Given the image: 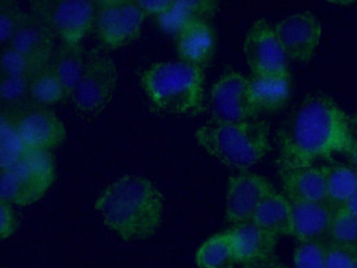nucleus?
Masks as SVG:
<instances>
[{
  "label": "nucleus",
  "mask_w": 357,
  "mask_h": 268,
  "mask_svg": "<svg viewBox=\"0 0 357 268\" xmlns=\"http://www.w3.org/2000/svg\"><path fill=\"white\" fill-rule=\"evenodd\" d=\"M54 181L51 152L30 149L16 165L0 170V200L13 206H30L45 196Z\"/></svg>",
  "instance_id": "39448f33"
},
{
  "label": "nucleus",
  "mask_w": 357,
  "mask_h": 268,
  "mask_svg": "<svg viewBox=\"0 0 357 268\" xmlns=\"http://www.w3.org/2000/svg\"><path fill=\"white\" fill-rule=\"evenodd\" d=\"M11 111L19 133L29 149L51 152L64 142V124L49 107L30 103L19 110Z\"/></svg>",
  "instance_id": "ddd939ff"
},
{
  "label": "nucleus",
  "mask_w": 357,
  "mask_h": 268,
  "mask_svg": "<svg viewBox=\"0 0 357 268\" xmlns=\"http://www.w3.org/2000/svg\"><path fill=\"white\" fill-rule=\"evenodd\" d=\"M200 147L227 168L246 172L271 151V126L255 118L241 122H209L195 132Z\"/></svg>",
  "instance_id": "7ed1b4c3"
},
{
  "label": "nucleus",
  "mask_w": 357,
  "mask_h": 268,
  "mask_svg": "<svg viewBox=\"0 0 357 268\" xmlns=\"http://www.w3.org/2000/svg\"><path fill=\"white\" fill-rule=\"evenodd\" d=\"M357 248L328 242L324 268H353Z\"/></svg>",
  "instance_id": "2f4dec72"
},
{
  "label": "nucleus",
  "mask_w": 357,
  "mask_h": 268,
  "mask_svg": "<svg viewBox=\"0 0 357 268\" xmlns=\"http://www.w3.org/2000/svg\"><path fill=\"white\" fill-rule=\"evenodd\" d=\"M293 93L290 73L278 76L252 75L249 95L257 116L278 114L287 107Z\"/></svg>",
  "instance_id": "2eb2a0df"
},
{
  "label": "nucleus",
  "mask_w": 357,
  "mask_h": 268,
  "mask_svg": "<svg viewBox=\"0 0 357 268\" xmlns=\"http://www.w3.org/2000/svg\"><path fill=\"white\" fill-rule=\"evenodd\" d=\"M43 67L45 66L38 64L11 47H1V55H0L1 75L32 78Z\"/></svg>",
  "instance_id": "c85d7f7f"
},
{
  "label": "nucleus",
  "mask_w": 357,
  "mask_h": 268,
  "mask_svg": "<svg viewBox=\"0 0 357 268\" xmlns=\"http://www.w3.org/2000/svg\"><path fill=\"white\" fill-rule=\"evenodd\" d=\"M347 155V160H349V164L357 170V137H354L352 140V142L347 147V152L344 153Z\"/></svg>",
  "instance_id": "c9c22d12"
},
{
  "label": "nucleus",
  "mask_w": 357,
  "mask_h": 268,
  "mask_svg": "<svg viewBox=\"0 0 357 268\" xmlns=\"http://www.w3.org/2000/svg\"><path fill=\"white\" fill-rule=\"evenodd\" d=\"M145 13L131 0L95 1L93 29L102 47L116 50L140 36Z\"/></svg>",
  "instance_id": "6e6552de"
},
{
  "label": "nucleus",
  "mask_w": 357,
  "mask_h": 268,
  "mask_svg": "<svg viewBox=\"0 0 357 268\" xmlns=\"http://www.w3.org/2000/svg\"><path fill=\"white\" fill-rule=\"evenodd\" d=\"M32 78L19 76L1 75L0 99L3 108L19 110L31 103L30 101V82Z\"/></svg>",
  "instance_id": "cd10ccee"
},
{
  "label": "nucleus",
  "mask_w": 357,
  "mask_h": 268,
  "mask_svg": "<svg viewBox=\"0 0 357 268\" xmlns=\"http://www.w3.org/2000/svg\"><path fill=\"white\" fill-rule=\"evenodd\" d=\"M282 187L289 200L326 202L324 165L301 166L280 170Z\"/></svg>",
  "instance_id": "6ab92c4d"
},
{
  "label": "nucleus",
  "mask_w": 357,
  "mask_h": 268,
  "mask_svg": "<svg viewBox=\"0 0 357 268\" xmlns=\"http://www.w3.org/2000/svg\"><path fill=\"white\" fill-rule=\"evenodd\" d=\"M326 248V241L298 242L294 251V268H324Z\"/></svg>",
  "instance_id": "c756f323"
},
{
  "label": "nucleus",
  "mask_w": 357,
  "mask_h": 268,
  "mask_svg": "<svg viewBox=\"0 0 357 268\" xmlns=\"http://www.w3.org/2000/svg\"><path fill=\"white\" fill-rule=\"evenodd\" d=\"M252 222L277 237H291L293 206L289 198L274 191L261 201Z\"/></svg>",
  "instance_id": "412c9836"
},
{
  "label": "nucleus",
  "mask_w": 357,
  "mask_h": 268,
  "mask_svg": "<svg viewBox=\"0 0 357 268\" xmlns=\"http://www.w3.org/2000/svg\"><path fill=\"white\" fill-rule=\"evenodd\" d=\"M229 233L238 263L251 265L275 256L278 237L253 222L236 225Z\"/></svg>",
  "instance_id": "dca6fc26"
},
{
  "label": "nucleus",
  "mask_w": 357,
  "mask_h": 268,
  "mask_svg": "<svg viewBox=\"0 0 357 268\" xmlns=\"http://www.w3.org/2000/svg\"><path fill=\"white\" fill-rule=\"evenodd\" d=\"M219 3L213 0H174L171 8L158 17L161 31L176 39L181 32L196 21H209L217 13Z\"/></svg>",
  "instance_id": "aec40b11"
},
{
  "label": "nucleus",
  "mask_w": 357,
  "mask_h": 268,
  "mask_svg": "<svg viewBox=\"0 0 357 268\" xmlns=\"http://www.w3.org/2000/svg\"><path fill=\"white\" fill-rule=\"evenodd\" d=\"M354 139L351 117L337 101L310 95L288 114L278 132L280 170L313 165L334 154H344Z\"/></svg>",
  "instance_id": "f257e3e1"
},
{
  "label": "nucleus",
  "mask_w": 357,
  "mask_h": 268,
  "mask_svg": "<svg viewBox=\"0 0 357 268\" xmlns=\"http://www.w3.org/2000/svg\"><path fill=\"white\" fill-rule=\"evenodd\" d=\"M291 201L293 230L291 237L298 242L326 241L334 210L326 202Z\"/></svg>",
  "instance_id": "f3484780"
},
{
  "label": "nucleus",
  "mask_w": 357,
  "mask_h": 268,
  "mask_svg": "<svg viewBox=\"0 0 357 268\" xmlns=\"http://www.w3.org/2000/svg\"><path fill=\"white\" fill-rule=\"evenodd\" d=\"M95 210L122 240H146L161 227L163 196L149 178L125 176L99 195Z\"/></svg>",
  "instance_id": "f03ea898"
},
{
  "label": "nucleus",
  "mask_w": 357,
  "mask_h": 268,
  "mask_svg": "<svg viewBox=\"0 0 357 268\" xmlns=\"http://www.w3.org/2000/svg\"><path fill=\"white\" fill-rule=\"evenodd\" d=\"M244 268H286V266L280 260H277L276 256H273V258L261 260L259 263L245 265Z\"/></svg>",
  "instance_id": "f704fd0d"
},
{
  "label": "nucleus",
  "mask_w": 357,
  "mask_h": 268,
  "mask_svg": "<svg viewBox=\"0 0 357 268\" xmlns=\"http://www.w3.org/2000/svg\"><path fill=\"white\" fill-rule=\"evenodd\" d=\"M274 29L288 59L307 63L316 54L321 41L322 26L314 13H293L278 21Z\"/></svg>",
  "instance_id": "9b49d317"
},
{
  "label": "nucleus",
  "mask_w": 357,
  "mask_h": 268,
  "mask_svg": "<svg viewBox=\"0 0 357 268\" xmlns=\"http://www.w3.org/2000/svg\"><path fill=\"white\" fill-rule=\"evenodd\" d=\"M29 150L19 133L13 111L3 108L0 116V170L16 165Z\"/></svg>",
  "instance_id": "b1692460"
},
{
  "label": "nucleus",
  "mask_w": 357,
  "mask_h": 268,
  "mask_svg": "<svg viewBox=\"0 0 357 268\" xmlns=\"http://www.w3.org/2000/svg\"><path fill=\"white\" fill-rule=\"evenodd\" d=\"M351 124H352L353 134L357 137V112L354 116L351 117Z\"/></svg>",
  "instance_id": "4c0bfd02"
},
{
  "label": "nucleus",
  "mask_w": 357,
  "mask_h": 268,
  "mask_svg": "<svg viewBox=\"0 0 357 268\" xmlns=\"http://www.w3.org/2000/svg\"><path fill=\"white\" fill-rule=\"evenodd\" d=\"M347 211L351 212L353 216L357 218V191L354 193V196L347 201V204L344 206Z\"/></svg>",
  "instance_id": "e433bc0d"
},
{
  "label": "nucleus",
  "mask_w": 357,
  "mask_h": 268,
  "mask_svg": "<svg viewBox=\"0 0 357 268\" xmlns=\"http://www.w3.org/2000/svg\"><path fill=\"white\" fill-rule=\"evenodd\" d=\"M217 49V38L209 21L189 24L176 38L177 54L181 62L204 70L211 63Z\"/></svg>",
  "instance_id": "a211bd4d"
},
{
  "label": "nucleus",
  "mask_w": 357,
  "mask_h": 268,
  "mask_svg": "<svg viewBox=\"0 0 357 268\" xmlns=\"http://www.w3.org/2000/svg\"><path fill=\"white\" fill-rule=\"evenodd\" d=\"M326 183V204L332 209L343 208L357 191V170L351 164L333 163L324 165Z\"/></svg>",
  "instance_id": "5701e85b"
},
{
  "label": "nucleus",
  "mask_w": 357,
  "mask_h": 268,
  "mask_svg": "<svg viewBox=\"0 0 357 268\" xmlns=\"http://www.w3.org/2000/svg\"><path fill=\"white\" fill-rule=\"evenodd\" d=\"M29 95L32 105L42 107L53 106L68 99L64 87L50 64L32 77Z\"/></svg>",
  "instance_id": "a878e982"
},
{
  "label": "nucleus",
  "mask_w": 357,
  "mask_h": 268,
  "mask_svg": "<svg viewBox=\"0 0 357 268\" xmlns=\"http://www.w3.org/2000/svg\"><path fill=\"white\" fill-rule=\"evenodd\" d=\"M174 0H137V3L145 16H162L173 5Z\"/></svg>",
  "instance_id": "72a5a7b5"
},
{
  "label": "nucleus",
  "mask_w": 357,
  "mask_h": 268,
  "mask_svg": "<svg viewBox=\"0 0 357 268\" xmlns=\"http://www.w3.org/2000/svg\"><path fill=\"white\" fill-rule=\"evenodd\" d=\"M17 229L16 214L13 204L6 201L0 202V237L6 240L15 233Z\"/></svg>",
  "instance_id": "473e14b6"
},
{
  "label": "nucleus",
  "mask_w": 357,
  "mask_h": 268,
  "mask_svg": "<svg viewBox=\"0 0 357 268\" xmlns=\"http://www.w3.org/2000/svg\"><path fill=\"white\" fill-rule=\"evenodd\" d=\"M208 111L211 121L220 124L259 118L250 100L249 78L236 70L223 73L210 88Z\"/></svg>",
  "instance_id": "1a4fd4ad"
},
{
  "label": "nucleus",
  "mask_w": 357,
  "mask_h": 268,
  "mask_svg": "<svg viewBox=\"0 0 357 268\" xmlns=\"http://www.w3.org/2000/svg\"><path fill=\"white\" fill-rule=\"evenodd\" d=\"M87 57L82 45H66L60 43L55 49L50 65L64 87L68 98L81 80L85 70Z\"/></svg>",
  "instance_id": "4be33fe9"
},
{
  "label": "nucleus",
  "mask_w": 357,
  "mask_h": 268,
  "mask_svg": "<svg viewBox=\"0 0 357 268\" xmlns=\"http://www.w3.org/2000/svg\"><path fill=\"white\" fill-rule=\"evenodd\" d=\"M141 85L154 108L173 116L194 114L205 99L204 70L181 61L151 65L141 76Z\"/></svg>",
  "instance_id": "20e7f679"
},
{
  "label": "nucleus",
  "mask_w": 357,
  "mask_h": 268,
  "mask_svg": "<svg viewBox=\"0 0 357 268\" xmlns=\"http://www.w3.org/2000/svg\"><path fill=\"white\" fill-rule=\"evenodd\" d=\"M353 268H357V252L356 255H355L354 264H353Z\"/></svg>",
  "instance_id": "58836bf2"
},
{
  "label": "nucleus",
  "mask_w": 357,
  "mask_h": 268,
  "mask_svg": "<svg viewBox=\"0 0 357 268\" xmlns=\"http://www.w3.org/2000/svg\"><path fill=\"white\" fill-rule=\"evenodd\" d=\"M196 264L199 268H234L236 260L230 233H218L202 243L196 253Z\"/></svg>",
  "instance_id": "393cba45"
},
{
  "label": "nucleus",
  "mask_w": 357,
  "mask_h": 268,
  "mask_svg": "<svg viewBox=\"0 0 357 268\" xmlns=\"http://www.w3.org/2000/svg\"><path fill=\"white\" fill-rule=\"evenodd\" d=\"M328 242L357 248V218L344 207L334 210Z\"/></svg>",
  "instance_id": "bb28decb"
},
{
  "label": "nucleus",
  "mask_w": 357,
  "mask_h": 268,
  "mask_svg": "<svg viewBox=\"0 0 357 268\" xmlns=\"http://www.w3.org/2000/svg\"><path fill=\"white\" fill-rule=\"evenodd\" d=\"M55 40L49 28L38 17L33 13H26L7 47L42 66H47L56 49Z\"/></svg>",
  "instance_id": "4468645a"
},
{
  "label": "nucleus",
  "mask_w": 357,
  "mask_h": 268,
  "mask_svg": "<svg viewBox=\"0 0 357 268\" xmlns=\"http://www.w3.org/2000/svg\"><path fill=\"white\" fill-rule=\"evenodd\" d=\"M26 13L13 1L0 3V44L5 47L10 43Z\"/></svg>",
  "instance_id": "7c9ffc66"
},
{
  "label": "nucleus",
  "mask_w": 357,
  "mask_h": 268,
  "mask_svg": "<svg viewBox=\"0 0 357 268\" xmlns=\"http://www.w3.org/2000/svg\"><path fill=\"white\" fill-rule=\"evenodd\" d=\"M274 191L272 183L257 174L242 172L231 176L225 195L227 221L234 227L252 222L261 201Z\"/></svg>",
  "instance_id": "f8f14e48"
},
{
  "label": "nucleus",
  "mask_w": 357,
  "mask_h": 268,
  "mask_svg": "<svg viewBox=\"0 0 357 268\" xmlns=\"http://www.w3.org/2000/svg\"><path fill=\"white\" fill-rule=\"evenodd\" d=\"M116 84L118 70L114 59L101 53L89 54L83 76L70 96L78 116L83 119L99 116L114 97Z\"/></svg>",
  "instance_id": "0eeeda50"
},
{
  "label": "nucleus",
  "mask_w": 357,
  "mask_h": 268,
  "mask_svg": "<svg viewBox=\"0 0 357 268\" xmlns=\"http://www.w3.org/2000/svg\"><path fill=\"white\" fill-rule=\"evenodd\" d=\"M30 13L49 28L60 43L82 45L93 28L95 1L36 0L32 1Z\"/></svg>",
  "instance_id": "423d86ee"
},
{
  "label": "nucleus",
  "mask_w": 357,
  "mask_h": 268,
  "mask_svg": "<svg viewBox=\"0 0 357 268\" xmlns=\"http://www.w3.org/2000/svg\"><path fill=\"white\" fill-rule=\"evenodd\" d=\"M244 57L252 75L278 76L289 72V59L277 38L274 26L265 19L254 21L246 32Z\"/></svg>",
  "instance_id": "9d476101"
}]
</instances>
